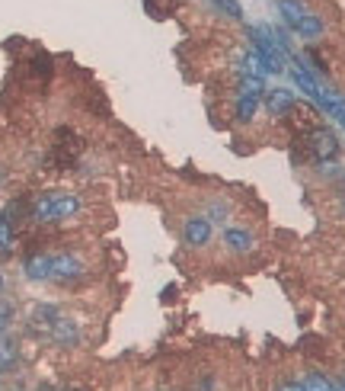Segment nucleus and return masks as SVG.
<instances>
[{
	"label": "nucleus",
	"instance_id": "nucleus-1",
	"mask_svg": "<svg viewBox=\"0 0 345 391\" xmlns=\"http://www.w3.org/2000/svg\"><path fill=\"white\" fill-rule=\"evenodd\" d=\"M80 196L70 193V189H49V193H39L29 203V218L35 224H58V222H70V218L80 212Z\"/></svg>",
	"mask_w": 345,
	"mask_h": 391
},
{
	"label": "nucleus",
	"instance_id": "nucleus-2",
	"mask_svg": "<svg viewBox=\"0 0 345 391\" xmlns=\"http://www.w3.org/2000/svg\"><path fill=\"white\" fill-rule=\"evenodd\" d=\"M182 241H186V247H192V251L205 247L208 241H211V218L208 215H189L186 222H182Z\"/></svg>",
	"mask_w": 345,
	"mask_h": 391
},
{
	"label": "nucleus",
	"instance_id": "nucleus-3",
	"mask_svg": "<svg viewBox=\"0 0 345 391\" xmlns=\"http://www.w3.org/2000/svg\"><path fill=\"white\" fill-rule=\"evenodd\" d=\"M83 272L87 270L74 253H51V282H77Z\"/></svg>",
	"mask_w": 345,
	"mask_h": 391
},
{
	"label": "nucleus",
	"instance_id": "nucleus-4",
	"mask_svg": "<svg viewBox=\"0 0 345 391\" xmlns=\"http://www.w3.org/2000/svg\"><path fill=\"white\" fill-rule=\"evenodd\" d=\"M310 151H313V157H317V161H332V157H336L339 154V138H336V132H332V128H313L310 132Z\"/></svg>",
	"mask_w": 345,
	"mask_h": 391
},
{
	"label": "nucleus",
	"instance_id": "nucleus-5",
	"mask_svg": "<svg viewBox=\"0 0 345 391\" xmlns=\"http://www.w3.org/2000/svg\"><path fill=\"white\" fill-rule=\"evenodd\" d=\"M23 272H26V279H32V282L51 279V253H45V251L29 253V257L23 260Z\"/></svg>",
	"mask_w": 345,
	"mask_h": 391
},
{
	"label": "nucleus",
	"instance_id": "nucleus-6",
	"mask_svg": "<svg viewBox=\"0 0 345 391\" xmlns=\"http://www.w3.org/2000/svg\"><path fill=\"white\" fill-rule=\"evenodd\" d=\"M265 106H269V112L275 116V119H282V116H288L291 109L297 106V100H294V93L291 90H284V87H278V90H265Z\"/></svg>",
	"mask_w": 345,
	"mask_h": 391
},
{
	"label": "nucleus",
	"instance_id": "nucleus-7",
	"mask_svg": "<svg viewBox=\"0 0 345 391\" xmlns=\"http://www.w3.org/2000/svg\"><path fill=\"white\" fill-rule=\"evenodd\" d=\"M49 334L58 347H77V340H80V330H77V324L70 321V318H58L49 327Z\"/></svg>",
	"mask_w": 345,
	"mask_h": 391
},
{
	"label": "nucleus",
	"instance_id": "nucleus-8",
	"mask_svg": "<svg viewBox=\"0 0 345 391\" xmlns=\"http://www.w3.org/2000/svg\"><path fill=\"white\" fill-rule=\"evenodd\" d=\"M275 7H278V13H282V23L291 26V29H297L301 20L307 16V7L301 4V0H275Z\"/></svg>",
	"mask_w": 345,
	"mask_h": 391
},
{
	"label": "nucleus",
	"instance_id": "nucleus-9",
	"mask_svg": "<svg viewBox=\"0 0 345 391\" xmlns=\"http://www.w3.org/2000/svg\"><path fill=\"white\" fill-rule=\"evenodd\" d=\"M291 77H294V84L301 87V90H304L310 100H317V103L323 100V90H320V84L310 77V71L304 68V61H297V68H291Z\"/></svg>",
	"mask_w": 345,
	"mask_h": 391
},
{
	"label": "nucleus",
	"instance_id": "nucleus-10",
	"mask_svg": "<svg viewBox=\"0 0 345 391\" xmlns=\"http://www.w3.org/2000/svg\"><path fill=\"white\" fill-rule=\"evenodd\" d=\"M253 234L249 231H243V228H227L224 231V247L227 251H234V253H249L253 251Z\"/></svg>",
	"mask_w": 345,
	"mask_h": 391
},
{
	"label": "nucleus",
	"instance_id": "nucleus-11",
	"mask_svg": "<svg viewBox=\"0 0 345 391\" xmlns=\"http://www.w3.org/2000/svg\"><path fill=\"white\" fill-rule=\"evenodd\" d=\"M256 112H259V97H246V93H240L237 97V109H234V116H237V122H253L256 119Z\"/></svg>",
	"mask_w": 345,
	"mask_h": 391
},
{
	"label": "nucleus",
	"instance_id": "nucleus-12",
	"mask_svg": "<svg viewBox=\"0 0 345 391\" xmlns=\"http://www.w3.org/2000/svg\"><path fill=\"white\" fill-rule=\"evenodd\" d=\"M16 359H20V349H16L13 337L0 334V372H10L16 366Z\"/></svg>",
	"mask_w": 345,
	"mask_h": 391
},
{
	"label": "nucleus",
	"instance_id": "nucleus-13",
	"mask_svg": "<svg viewBox=\"0 0 345 391\" xmlns=\"http://www.w3.org/2000/svg\"><path fill=\"white\" fill-rule=\"evenodd\" d=\"M294 32L301 35V39H310V42H313V39H320V35L326 32V26H323V20H320L317 13H307L304 20H301V26L294 29Z\"/></svg>",
	"mask_w": 345,
	"mask_h": 391
},
{
	"label": "nucleus",
	"instance_id": "nucleus-14",
	"mask_svg": "<svg viewBox=\"0 0 345 391\" xmlns=\"http://www.w3.org/2000/svg\"><path fill=\"white\" fill-rule=\"evenodd\" d=\"M320 106H323L326 116H332V119L339 122V126L345 128V103L336 97V93H323V100H320Z\"/></svg>",
	"mask_w": 345,
	"mask_h": 391
},
{
	"label": "nucleus",
	"instance_id": "nucleus-15",
	"mask_svg": "<svg viewBox=\"0 0 345 391\" xmlns=\"http://www.w3.org/2000/svg\"><path fill=\"white\" fill-rule=\"evenodd\" d=\"M301 385H304V391H336V385H332L323 372H307Z\"/></svg>",
	"mask_w": 345,
	"mask_h": 391
},
{
	"label": "nucleus",
	"instance_id": "nucleus-16",
	"mask_svg": "<svg viewBox=\"0 0 345 391\" xmlns=\"http://www.w3.org/2000/svg\"><path fill=\"white\" fill-rule=\"evenodd\" d=\"M13 251V222L10 215H0V253Z\"/></svg>",
	"mask_w": 345,
	"mask_h": 391
},
{
	"label": "nucleus",
	"instance_id": "nucleus-17",
	"mask_svg": "<svg viewBox=\"0 0 345 391\" xmlns=\"http://www.w3.org/2000/svg\"><path fill=\"white\" fill-rule=\"evenodd\" d=\"M211 4H214V10L224 13L227 20H243V7L237 4V0H211Z\"/></svg>",
	"mask_w": 345,
	"mask_h": 391
},
{
	"label": "nucleus",
	"instance_id": "nucleus-18",
	"mask_svg": "<svg viewBox=\"0 0 345 391\" xmlns=\"http://www.w3.org/2000/svg\"><path fill=\"white\" fill-rule=\"evenodd\" d=\"M13 301H7V299H0V330H7L10 324H13Z\"/></svg>",
	"mask_w": 345,
	"mask_h": 391
},
{
	"label": "nucleus",
	"instance_id": "nucleus-19",
	"mask_svg": "<svg viewBox=\"0 0 345 391\" xmlns=\"http://www.w3.org/2000/svg\"><path fill=\"white\" fill-rule=\"evenodd\" d=\"M278 391H304V385H301V382H284Z\"/></svg>",
	"mask_w": 345,
	"mask_h": 391
},
{
	"label": "nucleus",
	"instance_id": "nucleus-20",
	"mask_svg": "<svg viewBox=\"0 0 345 391\" xmlns=\"http://www.w3.org/2000/svg\"><path fill=\"white\" fill-rule=\"evenodd\" d=\"M0 292H4V272H0Z\"/></svg>",
	"mask_w": 345,
	"mask_h": 391
}]
</instances>
